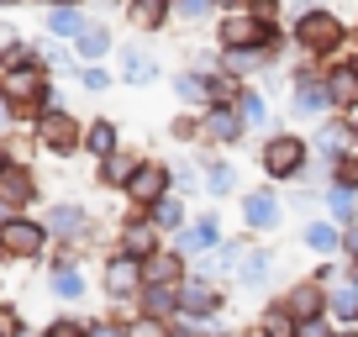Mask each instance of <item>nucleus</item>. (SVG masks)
Listing matches in <instances>:
<instances>
[{
    "mask_svg": "<svg viewBox=\"0 0 358 337\" xmlns=\"http://www.w3.org/2000/svg\"><path fill=\"white\" fill-rule=\"evenodd\" d=\"M295 43H306V48L337 43V16L332 11H306L301 22H295Z\"/></svg>",
    "mask_w": 358,
    "mask_h": 337,
    "instance_id": "obj_7",
    "label": "nucleus"
},
{
    "mask_svg": "<svg viewBox=\"0 0 358 337\" xmlns=\"http://www.w3.org/2000/svg\"><path fill=\"white\" fill-rule=\"evenodd\" d=\"M353 69H358V64H353Z\"/></svg>",
    "mask_w": 358,
    "mask_h": 337,
    "instance_id": "obj_44",
    "label": "nucleus"
},
{
    "mask_svg": "<svg viewBox=\"0 0 358 337\" xmlns=\"http://www.w3.org/2000/svg\"><path fill=\"white\" fill-rule=\"evenodd\" d=\"M216 6H227V11H243V6H248V0H216Z\"/></svg>",
    "mask_w": 358,
    "mask_h": 337,
    "instance_id": "obj_41",
    "label": "nucleus"
},
{
    "mask_svg": "<svg viewBox=\"0 0 358 337\" xmlns=\"http://www.w3.org/2000/svg\"><path fill=\"white\" fill-rule=\"evenodd\" d=\"M232 168H227V164H206V190H211V195H232Z\"/></svg>",
    "mask_w": 358,
    "mask_h": 337,
    "instance_id": "obj_25",
    "label": "nucleus"
},
{
    "mask_svg": "<svg viewBox=\"0 0 358 337\" xmlns=\"http://www.w3.org/2000/svg\"><path fill=\"white\" fill-rule=\"evenodd\" d=\"M179 311V285H148L143 290V316L148 322H164Z\"/></svg>",
    "mask_w": 358,
    "mask_h": 337,
    "instance_id": "obj_12",
    "label": "nucleus"
},
{
    "mask_svg": "<svg viewBox=\"0 0 358 337\" xmlns=\"http://www.w3.org/2000/svg\"><path fill=\"white\" fill-rule=\"evenodd\" d=\"M327 301H332V295H327L322 285H295L290 295H280L285 316H290L295 327H306V322H322V316H327Z\"/></svg>",
    "mask_w": 358,
    "mask_h": 337,
    "instance_id": "obj_2",
    "label": "nucleus"
},
{
    "mask_svg": "<svg viewBox=\"0 0 358 337\" xmlns=\"http://www.w3.org/2000/svg\"><path fill=\"white\" fill-rule=\"evenodd\" d=\"M268 269H274V259H268L264 248H248V253H243V264H237V285L258 290V285L268 280Z\"/></svg>",
    "mask_w": 358,
    "mask_h": 337,
    "instance_id": "obj_14",
    "label": "nucleus"
},
{
    "mask_svg": "<svg viewBox=\"0 0 358 337\" xmlns=\"http://www.w3.org/2000/svg\"><path fill=\"white\" fill-rule=\"evenodd\" d=\"M327 95H332V106H358V69H332Z\"/></svg>",
    "mask_w": 358,
    "mask_h": 337,
    "instance_id": "obj_15",
    "label": "nucleus"
},
{
    "mask_svg": "<svg viewBox=\"0 0 358 337\" xmlns=\"http://www.w3.org/2000/svg\"><path fill=\"white\" fill-rule=\"evenodd\" d=\"M206 6H211V0H179V11H185V16H206Z\"/></svg>",
    "mask_w": 358,
    "mask_h": 337,
    "instance_id": "obj_40",
    "label": "nucleus"
},
{
    "mask_svg": "<svg viewBox=\"0 0 358 337\" xmlns=\"http://www.w3.org/2000/svg\"><path fill=\"white\" fill-rule=\"evenodd\" d=\"M343 253L358 264V222H348V232H343Z\"/></svg>",
    "mask_w": 358,
    "mask_h": 337,
    "instance_id": "obj_37",
    "label": "nucleus"
},
{
    "mask_svg": "<svg viewBox=\"0 0 358 337\" xmlns=\"http://www.w3.org/2000/svg\"><path fill=\"white\" fill-rule=\"evenodd\" d=\"M295 337H337V332L327 327V316H322V322H306V327H295Z\"/></svg>",
    "mask_w": 358,
    "mask_h": 337,
    "instance_id": "obj_36",
    "label": "nucleus"
},
{
    "mask_svg": "<svg viewBox=\"0 0 358 337\" xmlns=\"http://www.w3.org/2000/svg\"><path fill=\"white\" fill-rule=\"evenodd\" d=\"M53 290L64 295V301H79V295H85V274H74V269H58V274H53Z\"/></svg>",
    "mask_w": 358,
    "mask_h": 337,
    "instance_id": "obj_26",
    "label": "nucleus"
},
{
    "mask_svg": "<svg viewBox=\"0 0 358 337\" xmlns=\"http://www.w3.org/2000/svg\"><path fill=\"white\" fill-rule=\"evenodd\" d=\"M53 227L58 232H74V227H85V216H74V206H64V211L53 216Z\"/></svg>",
    "mask_w": 358,
    "mask_h": 337,
    "instance_id": "obj_35",
    "label": "nucleus"
},
{
    "mask_svg": "<svg viewBox=\"0 0 358 337\" xmlns=\"http://www.w3.org/2000/svg\"><path fill=\"white\" fill-rule=\"evenodd\" d=\"M337 337H358V327H343V332H337Z\"/></svg>",
    "mask_w": 358,
    "mask_h": 337,
    "instance_id": "obj_42",
    "label": "nucleus"
},
{
    "mask_svg": "<svg viewBox=\"0 0 358 337\" xmlns=\"http://www.w3.org/2000/svg\"><path fill=\"white\" fill-rule=\"evenodd\" d=\"M164 190H169V168H164V164H143V168L132 174V185H127V195H132L137 206H148V211L164 201Z\"/></svg>",
    "mask_w": 358,
    "mask_h": 337,
    "instance_id": "obj_4",
    "label": "nucleus"
},
{
    "mask_svg": "<svg viewBox=\"0 0 358 337\" xmlns=\"http://www.w3.org/2000/svg\"><path fill=\"white\" fill-rule=\"evenodd\" d=\"M43 137H48V148H58V153L79 143V137H74V122H69V116H48V122H43Z\"/></svg>",
    "mask_w": 358,
    "mask_h": 337,
    "instance_id": "obj_18",
    "label": "nucleus"
},
{
    "mask_svg": "<svg viewBox=\"0 0 358 337\" xmlns=\"http://www.w3.org/2000/svg\"><path fill=\"white\" fill-rule=\"evenodd\" d=\"M6 95H11V101H37V95H43V79L37 74H11L6 79Z\"/></svg>",
    "mask_w": 358,
    "mask_h": 337,
    "instance_id": "obj_22",
    "label": "nucleus"
},
{
    "mask_svg": "<svg viewBox=\"0 0 358 337\" xmlns=\"http://www.w3.org/2000/svg\"><path fill=\"white\" fill-rule=\"evenodd\" d=\"M295 106H301V111H327V106H332V95H327V79H306L301 90H295Z\"/></svg>",
    "mask_w": 358,
    "mask_h": 337,
    "instance_id": "obj_17",
    "label": "nucleus"
},
{
    "mask_svg": "<svg viewBox=\"0 0 358 337\" xmlns=\"http://www.w3.org/2000/svg\"><path fill=\"white\" fill-rule=\"evenodd\" d=\"M53 32H85V22H79V11H53Z\"/></svg>",
    "mask_w": 358,
    "mask_h": 337,
    "instance_id": "obj_34",
    "label": "nucleus"
},
{
    "mask_svg": "<svg viewBox=\"0 0 358 337\" xmlns=\"http://www.w3.org/2000/svg\"><path fill=\"white\" fill-rule=\"evenodd\" d=\"M148 285H185V253H153L143 259Z\"/></svg>",
    "mask_w": 358,
    "mask_h": 337,
    "instance_id": "obj_10",
    "label": "nucleus"
},
{
    "mask_svg": "<svg viewBox=\"0 0 358 337\" xmlns=\"http://www.w3.org/2000/svg\"><path fill=\"white\" fill-rule=\"evenodd\" d=\"M122 69H127V79H153V64H148L143 53H127V58H122Z\"/></svg>",
    "mask_w": 358,
    "mask_h": 337,
    "instance_id": "obj_33",
    "label": "nucleus"
},
{
    "mask_svg": "<svg viewBox=\"0 0 358 337\" xmlns=\"http://www.w3.org/2000/svg\"><path fill=\"white\" fill-rule=\"evenodd\" d=\"M0 248H6V253H43V227L37 222H6L0 227Z\"/></svg>",
    "mask_w": 358,
    "mask_h": 337,
    "instance_id": "obj_9",
    "label": "nucleus"
},
{
    "mask_svg": "<svg viewBox=\"0 0 358 337\" xmlns=\"http://www.w3.org/2000/svg\"><path fill=\"white\" fill-rule=\"evenodd\" d=\"M0 127H6V106H0Z\"/></svg>",
    "mask_w": 358,
    "mask_h": 337,
    "instance_id": "obj_43",
    "label": "nucleus"
},
{
    "mask_svg": "<svg viewBox=\"0 0 358 337\" xmlns=\"http://www.w3.org/2000/svg\"><path fill=\"white\" fill-rule=\"evenodd\" d=\"M106 290H111L116 301H127V295H143V290H148L143 259H132V253H122V259H111V264H106Z\"/></svg>",
    "mask_w": 358,
    "mask_h": 337,
    "instance_id": "obj_3",
    "label": "nucleus"
},
{
    "mask_svg": "<svg viewBox=\"0 0 358 337\" xmlns=\"http://www.w3.org/2000/svg\"><path fill=\"white\" fill-rule=\"evenodd\" d=\"M222 43H227V53H237V48H258V43H268V27L253 22V16H243V11H232L222 22Z\"/></svg>",
    "mask_w": 358,
    "mask_h": 337,
    "instance_id": "obj_5",
    "label": "nucleus"
},
{
    "mask_svg": "<svg viewBox=\"0 0 358 337\" xmlns=\"http://www.w3.org/2000/svg\"><path fill=\"white\" fill-rule=\"evenodd\" d=\"M243 222L253 227V232H274L280 227V201H274V190H253L243 201Z\"/></svg>",
    "mask_w": 358,
    "mask_h": 337,
    "instance_id": "obj_8",
    "label": "nucleus"
},
{
    "mask_svg": "<svg viewBox=\"0 0 358 337\" xmlns=\"http://www.w3.org/2000/svg\"><path fill=\"white\" fill-rule=\"evenodd\" d=\"M216 243H222V227H216V216H201L190 232H179V253H206V248H216Z\"/></svg>",
    "mask_w": 358,
    "mask_h": 337,
    "instance_id": "obj_13",
    "label": "nucleus"
},
{
    "mask_svg": "<svg viewBox=\"0 0 358 337\" xmlns=\"http://www.w3.org/2000/svg\"><path fill=\"white\" fill-rule=\"evenodd\" d=\"M306 248H316V253H343V232H337L332 222H311L306 227Z\"/></svg>",
    "mask_w": 358,
    "mask_h": 337,
    "instance_id": "obj_16",
    "label": "nucleus"
},
{
    "mask_svg": "<svg viewBox=\"0 0 358 337\" xmlns=\"http://www.w3.org/2000/svg\"><path fill=\"white\" fill-rule=\"evenodd\" d=\"M90 337H132V332H127V327H111V322H106V327H90Z\"/></svg>",
    "mask_w": 358,
    "mask_h": 337,
    "instance_id": "obj_38",
    "label": "nucleus"
},
{
    "mask_svg": "<svg viewBox=\"0 0 358 337\" xmlns=\"http://www.w3.org/2000/svg\"><path fill=\"white\" fill-rule=\"evenodd\" d=\"M85 143H90V153H111V148H116V127L111 122H95L85 132Z\"/></svg>",
    "mask_w": 358,
    "mask_h": 337,
    "instance_id": "obj_24",
    "label": "nucleus"
},
{
    "mask_svg": "<svg viewBox=\"0 0 358 337\" xmlns=\"http://www.w3.org/2000/svg\"><path fill=\"white\" fill-rule=\"evenodd\" d=\"M327 306H332L337 322L353 327V322H358V285H343V290H332V301H327Z\"/></svg>",
    "mask_w": 358,
    "mask_h": 337,
    "instance_id": "obj_20",
    "label": "nucleus"
},
{
    "mask_svg": "<svg viewBox=\"0 0 358 337\" xmlns=\"http://www.w3.org/2000/svg\"><path fill=\"white\" fill-rule=\"evenodd\" d=\"M164 11H169V0H137V6H132L137 27H158V22H164Z\"/></svg>",
    "mask_w": 358,
    "mask_h": 337,
    "instance_id": "obj_28",
    "label": "nucleus"
},
{
    "mask_svg": "<svg viewBox=\"0 0 358 337\" xmlns=\"http://www.w3.org/2000/svg\"><path fill=\"white\" fill-rule=\"evenodd\" d=\"M106 48H111V37H106L101 27H85V32H79V53L85 58H101Z\"/></svg>",
    "mask_w": 358,
    "mask_h": 337,
    "instance_id": "obj_27",
    "label": "nucleus"
},
{
    "mask_svg": "<svg viewBox=\"0 0 358 337\" xmlns=\"http://www.w3.org/2000/svg\"><path fill=\"white\" fill-rule=\"evenodd\" d=\"M0 195H6V201H27V195H32V180H27L22 168L0 164Z\"/></svg>",
    "mask_w": 358,
    "mask_h": 337,
    "instance_id": "obj_19",
    "label": "nucleus"
},
{
    "mask_svg": "<svg viewBox=\"0 0 358 337\" xmlns=\"http://www.w3.org/2000/svg\"><path fill=\"white\" fill-rule=\"evenodd\" d=\"M211 85H216V79H201V74H179V95H185V101H206V95H211Z\"/></svg>",
    "mask_w": 358,
    "mask_h": 337,
    "instance_id": "obj_29",
    "label": "nucleus"
},
{
    "mask_svg": "<svg viewBox=\"0 0 358 337\" xmlns=\"http://www.w3.org/2000/svg\"><path fill=\"white\" fill-rule=\"evenodd\" d=\"M206 127H211V137L232 143V137H237V127H243V116H237V111H211V116H206Z\"/></svg>",
    "mask_w": 358,
    "mask_h": 337,
    "instance_id": "obj_23",
    "label": "nucleus"
},
{
    "mask_svg": "<svg viewBox=\"0 0 358 337\" xmlns=\"http://www.w3.org/2000/svg\"><path fill=\"white\" fill-rule=\"evenodd\" d=\"M179 311L185 316H216L222 311V290L206 285V280H185L179 285Z\"/></svg>",
    "mask_w": 358,
    "mask_h": 337,
    "instance_id": "obj_6",
    "label": "nucleus"
},
{
    "mask_svg": "<svg viewBox=\"0 0 358 337\" xmlns=\"http://www.w3.org/2000/svg\"><path fill=\"white\" fill-rule=\"evenodd\" d=\"M122 253H132V259H153V253H158V227L153 222H127Z\"/></svg>",
    "mask_w": 358,
    "mask_h": 337,
    "instance_id": "obj_11",
    "label": "nucleus"
},
{
    "mask_svg": "<svg viewBox=\"0 0 358 337\" xmlns=\"http://www.w3.org/2000/svg\"><path fill=\"white\" fill-rule=\"evenodd\" d=\"M327 211L343 216V222L353 216V195H348V185H332V190H327Z\"/></svg>",
    "mask_w": 358,
    "mask_h": 337,
    "instance_id": "obj_31",
    "label": "nucleus"
},
{
    "mask_svg": "<svg viewBox=\"0 0 358 337\" xmlns=\"http://www.w3.org/2000/svg\"><path fill=\"white\" fill-rule=\"evenodd\" d=\"M137 168H143V164H132V158H111V164H106V180H111V185H132V174H137Z\"/></svg>",
    "mask_w": 358,
    "mask_h": 337,
    "instance_id": "obj_30",
    "label": "nucleus"
},
{
    "mask_svg": "<svg viewBox=\"0 0 358 337\" xmlns=\"http://www.w3.org/2000/svg\"><path fill=\"white\" fill-rule=\"evenodd\" d=\"M237 116H243V127H258L264 122V101H258V95H237Z\"/></svg>",
    "mask_w": 358,
    "mask_h": 337,
    "instance_id": "obj_32",
    "label": "nucleus"
},
{
    "mask_svg": "<svg viewBox=\"0 0 358 337\" xmlns=\"http://www.w3.org/2000/svg\"><path fill=\"white\" fill-rule=\"evenodd\" d=\"M153 227H158V232H179V227H185V206L164 195V201L153 206Z\"/></svg>",
    "mask_w": 358,
    "mask_h": 337,
    "instance_id": "obj_21",
    "label": "nucleus"
},
{
    "mask_svg": "<svg viewBox=\"0 0 358 337\" xmlns=\"http://www.w3.org/2000/svg\"><path fill=\"white\" fill-rule=\"evenodd\" d=\"M264 168H268V180H295L306 168V143L301 137H268L264 143Z\"/></svg>",
    "mask_w": 358,
    "mask_h": 337,
    "instance_id": "obj_1",
    "label": "nucleus"
},
{
    "mask_svg": "<svg viewBox=\"0 0 358 337\" xmlns=\"http://www.w3.org/2000/svg\"><path fill=\"white\" fill-rule=\"evenodd\" d=\"M48 337H79V327L74 322H53V327H48Z\"/></svg>",
    "mask_w": 358,
    "mask_h": 337,
    "instance_id": "obj_39",
    "label": "nucleus"
}]
</instances>
